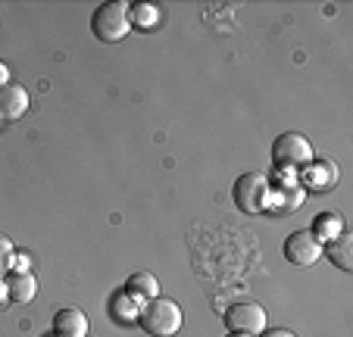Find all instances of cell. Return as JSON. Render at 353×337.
<instances>
[{
    "label": "cell",
    "instance_id": "cell-18",
    "mask_svg": "<svg viewBox=\"0 0 353 337\" xmlns=\"http://www.w3.org/2000/svg\"><path fill=\"white\" fill-rule=\"evenodd\" d=\"M228 337H250V334H234V331H228Z\"/></svg>",
    "mask_w": 353,
    "mask_h": 337
},
{
    "label": "cell",
    "instance_id": "cell-3",
    "mask_svg": "<svg viewBox=\"0 0 353 337\" xmlns=\"http://www.w3.org/2000/svg\"><path fill=\"white\" fill-rule=\"evenodd\" d=\"M272 159H275L279 169H285V172H303V169L313 165V144H310L307 134L285 132V134L275 138Z\"/></svg>",
    "mask_w": 353,
    "mask_h": 337
},
{
    "label": "cell",
    "instance_id": "cell-15",
    "mask_svg": "<svg viewBox=\"0 0 353 337\" xmlns=\"http://www.w3.org/2000/svg\"><path fill=\"white\" fill-rule=\"evenodd\" d=\"M256 337H297L294 331H288V328H272V331H263V334H256Z\"/></svg>",
    "mask_w": 353,
    "mask_h": 337
},
{
    "label": "cell",
    "instance_id": "cell-5",
    "mask_svg": "<svg viewBox=\"0 0 353 337\" xmlns=\"http://www.w3.org/2000/svg\"><path fill=\"white\" fill-rule=\"evenodd\" d=\"M225 328L234 334H263L266 331V309L260 303H234L225 309Z\"/></svg>",
    "mask_w": 353,
    "mask_h": 337
},
{
    "label": "cell",
    "instance_id": "cell-13",
    "mask_svg": "<svg viewBox=\"0 0 353 337\" xmlns=\"http://www.w3.org/2000/svg\"><path fill=\"white\" fill-rule=\"evenodd\" d=\"M157 22H160V7H154V3H132V25L150 28Z\"/></svg>",
    "mask_w": 353,
    "mask_h": 337
},
{
    "label": "cell",
    "instance_id": "cell-11",
    "mask_svg": "<svg viewBox=\"0 0 353 337\" xmlns=\"http://www.w3.org/2000/svg\"><path fill=\"white\" fill-rule=\"evenodd\" d=\"M7 294H10V300H16V303H28V300L38 294V285H34V278L28 275V272H16V275L7 281Z\"/></svg>",
    "mask_w": 353,
    "mask_h": 337
},
{
    "label": "cell",
    "instance_id": "cell-6",
    "mask_svg": "<svg viewBox=\"0 0 353 337\" xmlns=\"http://www.w3.org/2000/svg\"><path fill=\"white\" fill-rule=\"evenodd\" d=\"M322 256V244L310 232H294L285 241V259L291 265H313Z\"/></svg>",
    "mask_w": 353,
    "mask_h": 337
},
{
    "label": "cell",
    "instance_id": "cell-4",
    "mask_svg": "<svg viewBox=\"0 0 353 337\" xmlns=\"http://www.w3.org/2000/svg\"><path fill=\"white\" fill-rule=\"evenodd\" d=\"M232 197H234V206L241 212H260L266 206V197H269V181L263 172H244L232 187Z\"/></svg>",
    "mask_w": 353,
    "mask_h": 337
},
{
    "label": "cell",
    "instance_id": "cell-19",
    "mask_svg": "<svg viewBox=\"0 0 353 337\" xmlns=\"http://www.w3.org/2000/svg\"><path fill=\"white\" fill-rule=\"evenodd\" d=\"M47 337H57V334H54V331H50V334H47Z\"/></svg>",
    "mask_w": 353,
    "mask_h": 337
},
{
    "label": "cell",
    "instance_id": "cell-8",
    "mask_svg": "<svg viewBox=\"0 0 353 337\" xmlns=\"http://www.w3.org/2000/svg\"><path fill=\"white\" fill-rule=\"evenodd\" d=\"M54 334L57 337H88V316L81 309H60L54 316Z\"/></svg>",
    "mask_w": 353,
    "mask_h": 337
},
{
    "label": "cell",
    "instance_id": "cell-16",
    "mask_svg": "<svg viewBox=\"0 0 353 337\" xmlns=\"http://www.w3.org/2000/svg\"><path fill=\"white\" fill-rule=\"evenodd\" d=\"M10 81V69H7V63L0 60V85H7Z\"/></svg>",
    "mask_w": 353,
    "mask_h": 337
},
{
    "label": "cell",
    "instance_id": "cell-17",
    "mask_svg": "<svg viewBox=\"0 0 353 337\" xmlns=\"http://www.w3.org/2000/svg\"><path fill=\"white\" fill-rule=\"evenodd\" d=\"M13 263H16V269H19V272H26V263H28V259H26V256H13Z\"/></svg>",
    "mask_w": 353,
    "mask_h": 337
},
{
    "label": "cell",
    "instance_id": "cell-1",
    "mask_svg": "<svg viewBox=\"0 0 353 337\" xmlns=\"http://www.w3.org/2000/svg\"><path fill=\"white\" fill-rule=\"evenodd\" d=\"M138 322L147 334L172 337V334H179V328H181V306L169 297H154L141 306Z\"/></svg>",
    "mask_w": 353,
    "mask_h": 337
},
{
    "label": "cell",
    "instance_id": "cell-2",
    "mask_svg": "<svg viewBox=\"0 0 353 337\" xmlns=\"http://www.w3.org/2000/svg\"><path fill=\"white\" fill-rule=\"evenodd\" d=\"M91 32L94 38L110 41V44L128 38V32H132V7L125 0H110V3L97 7L91 16Z\"/></svg>",
    "mask_w": 353,
    "mask_h": 337
},
{
    "label": "cell",
    "instance_id": "cell-9",
    "mask_svg": "<svg viewBox=\"0 0 353 337\" xmlns=\"http://www.w3.org/2000/svg\"><path fill=\"white\" fill-rule=\"evenodd\" d=\"M125 294H132L134 300L147 303V300L160 297V281H157L150 272H134V275H128V281H125Z\"/></svg>",
    "mask_w": 353,
    "mask_h": 337
},
{
    "label": "cell",
    "instance_id": "cell-14",
    "mask_svg": "<svg viewBox=\"0 0 353 337\" xmlns=\"http://www.w3.org/2000/svg\"><path fill=\"white\" fill-rule=\"evenodd\" d=\"M13 256H16V250H13V241L7 238V234H0V275L13 265Z\"/></svg>",
    "mask_w": 353,
    "mask_h": 337
},
{
    "label": "cell",
    "instance_id": "cell-7",
    "mask_svg": "<svg viewBox=\"0 0 353 337\" xmlns=\"http://www.w3.org/2000/svg\"><path fill=\"white\" fill-rule=\"evenodd\" d=\"M28 112V91L22 85H13V81H7V85H0V119H22Z\"/></svg>",
    "mask_w": 353,
    "mask_h": 337
},
{
    "label": "cell",
    "instance_id": "cell-12",
    "mask_svg": "<svg viewBox=\"0 0 353 337\" xmlns=\"http://www.w3.org/2000/svg\"><path fill=\"white\" fill-rule=\"evenodd\" d=\"M310 234H313V238L319 241V244H322V241H328V238L334 241V238L341 234V216H334V212H325V216H319Z\"/></svg>",
    "mask_w": 353,
    "mask_h": 337
},
{
    "label": "cell",
    "instance_id": "cell-10",
    "mask_svg": "<svg viewBox=\"0 0 353 337\" xmlns=\"http://www.w3.org/2000/svg\"><path fill=\"white\" fill-rule=\"evenodd\" d=\"M328 259L338 265L341 272H353V238L341 232L334 241H328Z\"/></svg>",
    "mask_w": 353,
    "mask_h": 337
}]
</instances>
